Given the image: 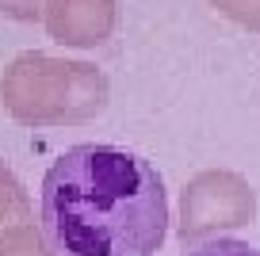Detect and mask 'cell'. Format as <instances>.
Wrapping results in <instances>:
<instances>
[{"label":"cell","instance_id":"obj_4","mask_svg":"<svg viewBox=\"0 0 260 256\" xmlns=\"http://www.w3.org/2000/svg\"><path fill=\"white\" fill-rule=\"evenodd\" d=\"M46 31L61 46H100L119 23V0H46Z\"/></svg>","mask_w":260,"mask_h":256},{"label":"cell","instance_id":"obj_7","mask_svg":"<svg viewBox=\"0 0 260 256\" xmlns=\"http://www.w3.org/2000/svg\"><path fill=\"white\" fill-rule=\"evenodd\" d=\"M222 16H230L234 23L249 27V31H260V0H211Z\"/></svg>","mask_w":260,"mask_h":256},{"label":"cell","instance_id":"obj_2","mask_svg":"<svg viewBox=\"0 0 260 256\" xmlns=\"http://www.w3.org/2000/svg\"><path fill=\"white\" fill-rule=\"evenodd\" d=\"M4 111L27 126L88 122L107 107V77L88 61L27 50L0 77Z\"/></svg>","mask_w":260,"mask_h":256},{"label":"cell","instance_id":"obj_9","mask_svg":"<svg viewBox=\"0 0 260 256\" xmlns=\"http://www.w3.org/2000/svg\"><path fill=\"white\" fill-rule=\"evenodd\" d=\"M42 8H46V0H0V12L12 19H23V23L42 19Z\"/></svg>","mask_w":260,"mask_h":256},{"label":"cell","instance_id":"obj_8","mask_svg":"<svg viewBox=\"0 0 260 256\" xmlns=\"http://www.w3.org/2000/svg\"><path fill=\"white\" fill-rule=\"evenodd\" d=\"M184 256H260V248L245 245V241H230V237H218V241H207V245L191 248Z\"/></svg>","mask_w":260,"mask_h":256},{"label":"cell","instance_id":"obj_3","mask_svg":"<svg viewBox=\"0 0 260 256\" xmlns=\"http://www.w3.org/2000/svg\"><path fill=\"white\" fill-rule=\"evenodd\" d=\"M256 214V195L249 180L230 172V168H207L191 176L180 191V237L199 241L218 230H237L252 222Z\"/></svg>","mask_w":260,"mask_h":256},{"label":"cell","instance_id":"obj_5","mask_svg":"<svg viewBox=\"0 0 260 256\" xmlns=\"http://www.w3.org/2000/svg\"><path fill=\"white\" fill-rule=\"evenodd\" d=\"M27 222H31V203H27L23 184L0 165V230L27 226Z\"/></svg>","mask_w":260,"mask_h":256},{"label":"cell","instance_id":"obj_1","mask_svg":"<svg viewBox=\"0 0 260 256\" xmlns=\"http://www.w3.org/2000/svg\"><path fill=\"white\" fill-rule=\"evenodd\" d=\"M42 233L54 256H157L169 233L161 172L119 145L65 149L42 176Z\"/></svg>","mask_w":260,"mask_h":256},{"label":"cell","instance_id":"obj_6","mask_svg":"<svg viewBox=\"0 0 260 256\" xmlns=\"http://www.w3.org/2000/svg\"><path fill=\"white\" fill-rule=\"evenodd\" d=\"M0 256H54L42 241V233L27 226H12V230H0Z\"/></svg>","mask_w":260,"mask_h":256}]
</instances>
